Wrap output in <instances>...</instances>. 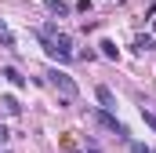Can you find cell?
Here are the masks:
<instances>
[{
    "mask_svg": "<svg viewBox=\"0 0 156 153\" xmlns=\"http://www.w3.org/2000/svg\"><path fill=\"white\" fill-rule=\"evenodd\" d=\"M33 37L44 44V51L51 58H58V62H69L73 58V40H69V33H62L58 26H37Z\"/></svg>",
    "mask_w": 156,
    "mask_h": 153,
    "instance_id": "obj_1",
    "label": "cell"
},
{
    "mask_svg": "<svg viewBox=\"0 0 156 153\" xmlns=\"http://www.w3.org/2000/svg\"><path fill=\"white\" fill-rule=\"evenodd\" d=\"M47 80H51V88H58V91H62V99H76V95H80L76 80L66 73V69H51V73H47Z\"/></svg>",
    "mask_w": 156,
    "mask_h": 153,
    "instance_id": "obj_2",
    "label": "cell"
},
{
    "mask_svg": "<svg viewBox=\"0 0 156 153\" xmlns=\"http://www.w3.org/2000/svg\"><path fill=\"white\" fill-rule=\"evenodd\" d=\"M94 120H98L105 131H113V135H120V139H127V128H123V124H120V120L109 113V110H98V113H94Z\"/></svg>",
    "mask_w": 156,
    "mask_h": 153,
    "instance_id": "obj_3",
    "label": "cell"
},
{
    "mask_svg": "<svg viewBox=\"0 0 156 153\" xmlns=\"http://www.w3.org/2000/svg\"><path fill=\"white\" fill-rule=\"evenodd\" d=\"M94 95H98V102H102V110H109V113L116 110V99H113V91H109L105 84H98V88H94Z\"/></svg>",
    "mask_w": 156,
    "mask_h": 153,
    "instance_id": "obj_4",
    "label": "cell"
},
{
    "mask_svg": "<svg viewBox=\"0 0 156 153\" xmlns=\"http://www.w3.org/2000/svg\"><path fill=\"white\" fill-rule=\"evenodd\" d=\"M0 47L4 51H18V44H15V37H11V29H7L4 18H0Z\"/></svg>",
    "mask_w": 156,
    "mask_h": 153,
    "instance_id": "obj_5",
    "label": "cell"
},
{
    "mask_svg": "<svg viewBox=\"0 0 156 153\" xmlns=\"http://www.w3.org/2000/svg\"><path fill=\"white\" fill-rule=\"evenodd\" d=\"M153 47H156V40L149 37V33H138V37H134V51H138V55H149Z\"/></svg>",
    "mask_w": 156,
    "mask_h": 153,
    "instance_id": "obj_6",
    "label": "cell"
},
{
    "mask_svg": "<svg viewBox=\"0 0 156 153\" xmlns=\"http://www.w3.org/2000/svg\"><path fill=\"white\" fill-rule=\"evenodd\" d=\"M0 76H4V80H11V84H15V88H26V76L18 73V69H15V66H7V69H0Z\"/></svg>",
    "mask_w": 156,
    "mask_h": 153,
    "instance_id": "obj_7",
    "label": "cell"
},
{
    "mask_svg": "<svg viewBox=\"0 0 156 153\" xmlns=\"http://www.w3.org/2000/svg\"><path fill=\"white\" fill-rule=\"evenodd\" d=\"M44 7H47L51 15H58V18H66V15H69V4H62V0H44Z\"/></svg>",
    "mask_w": 156,
    "mask_h": 153,
    "instance_id": "obj_8",
    "label": "cell"
},
{
    "mask_svg": "<svg viewBox=\"0 0 156 153\" xmlns=\"http://www.w3.org/2000/svg\"><path fill=\"white\" fill-rule=\"evenodd\" d=\"M0 106H4L7 113H22V106H18V102H15L11 95H4V99H0Z\"/></svg>",
    "mask_w": 156,
    "mask_h": 153,
    "instance_id": "obj_9",
    "label": "cell"
},
{
    "mask_svg": "<svg viewBox=\"0 0 156 153\" xmlns=\"http://www.w3.org/2000/svg\"><path fill=\"white\" fill-rule=\"evenodd\" d=\"M98 47H102V55H105V58H116V55H120V51H116V44H113V40H102Z\"/></svg>",
    "mask_w": 156,
    "mask_h": 153,
    "instance_id": "obj_10",
    "label": "cell"
},
{
    "mask_svg": "<svg viewBox=\"0 0 156 153\" xmlns=\"http://www.w3.org/2000/svg\"><path fill=\"white\" fill-rule=\"evenodd\" d=\"M142 120H145V128H153V131H156V113H153V110L142 106Z\"/></svg>",
    "mask_w": 156,
    "mask_h": 153,
    "instance_id": "obj_11",
    "label": "cell"
},
{
    "mask_svg": "<svg viewBox=\"0 0 156 153\" xmlns=\"http://www.w3.org/2000/svg\"><path fill=\"white\" fill-rule=\"evenodd\" d=\"M131 153H153V150H149L145 142H131Z\"/></svg>",
    "mask_w": 156,
    "mask_h": 153,
    "instance_id": "obj_12",
    "label": "cell"
},
{
    "mask_svg": "<svg viewBox=\"0 0 156 153\" xmlns=\"http://www.w3.org/2000/svg\"><path fill=\"white\" fill-rule=\"evenodd\" d=\"M76 11H80V15H87V11H91V0H76Z\"/></svg>",
    "mask_w": 156,
    "mask_h": 153,
    "instance_id": "obj_13",
    "label": "cell"
},
{
    "mask_svg": "<svg viewBox=\"0 0 156 153\" xmlns=\"http://www.w3.org/2000/svg\"><path fill=\"white\" fill-rule=\"evenodd\" d=\"M7 139H11V135H7V128L0 124V142H7Z\"/></svg>",
    "mask_w": 156,
    "mask_h": 153,
    "instance_id": "obj_14",
    "label": "cell"
}]
</instances>
